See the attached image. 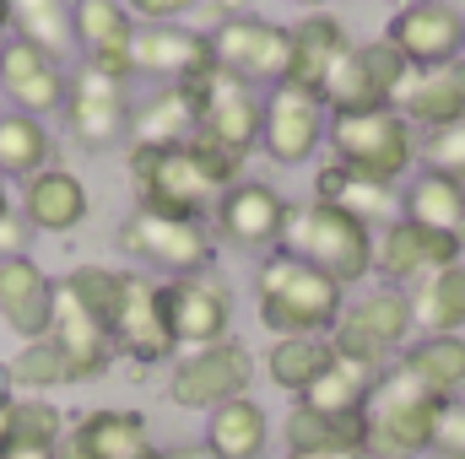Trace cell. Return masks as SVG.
<instances>
[{"label":"cell","instance_id":"1","mask_svg":"<svg viewBox=\"0 0 465 459\" xmlns=\"http://www.w3.org/2000/svg\"><path fill=\"white\" fill-rule=\"evenodd\" d=\"M254 303H260V325L276 341H287V336H331L347 292L309 259L271 249L254 270Z\"/></svg>","mask_w":465,"mask_h":459},{"label":"cell","instance_id":"2","mask_svg":"<svg viewBox=\"0 0 465 459\" xmlns=\"http://www.w3.org/2000/svg\"><path fill=\"white\" fill-rule=\"evenodd\" d=\"M373 243L379 232L368 222H357L341 206L309 200V206H287V228H282V249L309 259L314 270H325L341 292L362 287L373 276Z\"/></svg>","mask_w":465,"mask_h":459},{"label":"cell","instance_id":"3","mask_svg":"<svg viewBox=\"0 0 465 459\" xmlns=\"http://www.w3.org/2000/svg\"><path fill=\"white\" fill-rule=\"evenodd\" d=\"M450 400L428 395L417 378H406L395 362L379 373L368 405H362V427H368V459H417L433 449L439 416Z\"/></svg>","mask_w":465,"mask_h":459},{"label":"cell","instance_id":"4","mask_svg":"<svg viewBox=\"0 0 465 459\" xmlns=\"http://www.w3.org/2000/svg\"><path fill=\"white\" fill-rule=\"evenodd\" d=\"M325 146L336 168L368 184H401L417 162V130L401 119V109H368V114H331Z\"/></svg>","mask_w":465,"mask_h":459},{"label":"cell","instance_id":"5","mask_svg":"<svg viewBox=\"0 0 465 459\" xmlns=\"http://www.w3.org/2000/svg\"><path fill=\"white\" fill-rule=\"evenodd\" d=\"M130 179H135V206L179 222H206L217 206V184L201 168V157L184 146H130Z\"/></svg>","mask_w":465,"mask_h":459},{"label":"cell","instance_id":"6","mask_svg":"<svg viewBox=\"0 0 465 459\" xmlns=\"http://www.w3.org/2000/svg\"><path fill=\"white\" fill-rule=\"evenodd\" d=\"M417 336V319H411V292L401 287H368L341 303V319L331 330V346L351 356V362H368V367H390Z\"/></svg>","mask_w":465,"mask_h":459},{"label":"cell","instance_id":"7","mask_svg":"<svg viewBox=\"0 0 465 459\" xmlns=\"http://www.w3.org/2000/svg\"><path fill=\"white\" fill-rule=\"evenodd\" d=\"M406 82H411V65L395 54L390 38L351 44L347 54L331 65V76H325V109H331V114L395 109V98L406 93Z\"/></svg>","mask_w":465,"mask_h":459},{"label":"cell","instance_id":"8","mask_svg":"<svg viewBox=\"0 0 465 459\" xmlns=\"http://www.w3.org/2000/svg\"><path fill=\"white\" fill-rule=\"evenodd\" d=\"M249 384H254V356L232 336L217 346H201V351H184L168 367V400L179 411H201V416H212L228 400H243Z\"/></svg>","mask_w":465,"mask_h":459},{"label":"cell","instance_id":"9","mask_svg":"<svg viewBox=\"0 0 465 459\" xmlns=\"http://www.w3.org/2000/svg\"><path fill=\"white\" fill-rule=\"evenodd\" d=\"M119 249L152 270H168V276H201L217 259V238L206 222H179V217L141 211V206L119 222Z\"/></svg>","mask_w":465,"mask_h":459},{"label":"cell","instance_id":"10","mask_svg":"<svg viewBox=\"0 0 465 459\" xmlns=\"http://www.w3.org/2000/svg\"><path fill=\"white\" fill-rule=\"evenodd\" d=\"M212 38V60L217 71L238 76L243 87H282L287 82V65H292V33L282 22H265V16H228Z\"/></svg>","mask_w":465,"mask_h":459},{"label":"cell","instance_id":"11","mask_svg":"<svg viewBox=\"0 0 465 459\" xmlns=\"http://www.w3.org/2000/svg\"><path fill=\"white\" fill-rule=\"evenodd\" d=\"M184 93H190V103H195V135L228 146V151H238V157H249V151L260 146L265 98H260L254 87H243L238 76H228V71L212 65L206 76L184 82Z\"/></svg>","mask_w":465,"mask_h":459},{"label":"cell","instance_id":"12","mask_svg":"<svg viewBox=\"0 0 465 459\" xmlns=\"http://www.w3.org/2000/svg\"><path fill=\"white\" fill-rule=\"evenodd\" d=\"M163 325L173 336V351H201V346L228 341L232 330V292L212 276H168L163 281Z\"/></svg>","mask_w":465,"mask_h":459},{"label":"cell","instance_id":"13","mask_svg":"<svg viewBox=\"0 0 465 459\" xmlns=\"http://www.w3.org/2000/svg\"><path fill=\"white\" fill-rule=\"evenodd\" d=\"M460 259L465 232H433L406 222V217L379 228V243H373V276H384V287H401V292H411L417 281H428L433 270H450Z\"/></svg>","mask_w":465,"mask_h":459},{"label":"cell","instance_id":"14","mask_svg":"<svg viewBox=\"0 0 465 459\" xmlns=\"http://www.w3.org/2000/svg\"><path fill=\"white\" fill-rule=\"evenodd\" d=\"M384 38L395 44V54L411 71H433V65L465 60V16L450 0H406L390 16Z\"/></svg>","mask_w":465,"mask_h":459},{"label":"cell","instance_id":"15","mask_svg":"<svg viewBox=\"0 0 465 459\" xmlns=\"http://www.w3.org/2000/svg\"><path fill=\"white\" fill-rule=\"evenodd\" d=\"M325 130H331V109H325L314 93H298V87H271V93H265L260 146H265L271 162H282V168L309 162V157L325 146Z\"/></svg>","mask_w":465,"mask_h":459},{"label":"cell","instance_id":"16","mask_svg":"<svg viewBox=\"0 0 465 459\" xmlns=\"http://www.w3.org/2000/svg\"><path fill=\"white\" fill-rule=\"evenodd\" d=\"M60 114H65L71 135L87 151H104V146H114V141L130 135V93H124V82L93 71V65H82V71H71V87H65V109Z\"/></svg>","mask_w":465,"mask_h":459},{"label":"cell","instance_id":"17","mask_svg":"<svg viewBox=\"0 0 465 459\" xmlns=\"http://www.w3.org/2000/svg\"><path fill=\"white\" fill-rule=\"evenodd\" d=\"M65 87H71L65 60L44 54L27 38H5L0 44V93L11 98L16 114H33V119L60 114L65 109Z\"/></svg>","mask_w":465,"mask_h":459},{"label":"cell","instance_id":"18","mask_svg":"<svg viewBox=\"0 0 465 459\" xmlns=\"http://www.w3.org/2000/svg\"><path fill=\"white\" fill-rule=\"evenodd\" d=\"M212 65H217L212 60V38L179 27V22H168V27H135V38H130V76H152V82L184 87V82L206 76Z\"/></svg>","mask_w":465,"mask_h":459},{"label":"cell","instance_id":"19","mask_svg":"<svg viewBox=\"0 0 465 459\" xmlns=\"http://www.w3.org/2000/svg\"><path fill=\"white\" fill-rule=\"evenodd\" d=\"M60 459H157V444H152V427L141 411L104 405L65 427Z\"/></svg>","mask_w":465,"mask_h":459},{"label":"cell","instance_id":"20","mask_svg":"<svg viewBox=\"0 0 465 459\" xmlns=\"http://www.w3.org/2000/svg\"><path fill=\"white\" fill-rule=\"evenodd\" d=\"M71 33L82 49V65L130 82V38H135V16L124 11V0H71Z\"/></svg>","mask_w":465,"mask_h":459},{"label":"cell","instance_id":"21","mask_svg":"<svg viewBox=\"0 0 465 459\" xmlns=\"http://www.w3.org/2000/svg\"><path fill=\"white\" fill-rule=\"evenodd\" d=\"M212 222H217V238H228L238 249H271L282 243V228H287V200L260 179H238L232 190L217 195Z\"/></svg>","mask_w":465,"mask_h":459},{"label":"cell","instance_id":"22","mask_svg":"<svg viewBox=\"0 0 465 459\" xmlns=\"http://www.w3.org/2000/svg\"><path fill=\"white\" fill-rule=\"evenodd\" d=\"M114 351H124L130 362H168L173 356V336L163 325V281L124 270V303L114 314Z\"/></svg>","mask_w":465,"mask_h":459},{"label":"cell","instance_id":"23","mask_svg":"<svg viewBox=\"0 0 465 459\" xmlns=\"http://www.w3.org/2000/svg\"><path fill=\"white\" fill-rule=\"evenodd\" d=\"M0 319L22 341H44L54 319V281L33 254L0 259Z\"/></svg>","mask_w":465,"mask_h":459},{"label":"cell","instance_id":"24","mask_svg":"<svg viewBox=\"0 0 465 459\" xmlns=\"http://www.w3.org/2000/svg\"><path fill=\"white\" fill-rule=\"evenodd\" d=\"M287 33H292V65H287V82H282V87L314 93V98L325 103V76H331V65L351 49L347 22L331 16V11H303Z\"/></svg>","mask_w":465,"mask_h":459},{"label":"cell","instance_id":"25","mask_svg":"<svg viewBox=\"0 0 465 459\" xmlns=\"http://www.w3.org/2000/svg\"><path fill=\"white\" fill-rule=\"evenodd\" d=\"M22 222L33 232H76L87 222V211H93V195H87V184L71 173V168H44V173H33L27 184H22Z\"/></svg>","mask_w":465,"mask_h":459},{"label":"cell","instance_id":"26","mask_svg":"<svg viewBox=\"0 0 465 459\" xmlns=\"http://www.w3.org/2000/svg\"><path fill=\"white\" fill-rule=\"evenodd\" d=\"M401 119L422 135L433 130H450L465 119V60H450V65H433V71H411L406 93L395 98Z\"/></svg>","mask_w":465,"mask_h":459},{"label":"cell","instance_id":"27","mask_svg":"<svg viewBox=\"0 0 465 459\" xmlns=\"http://www.w3.org/2000/svg\"><path fill=\"white\" fill-rule=\"evenodd\" d=\"M49 341L65 351V362H71V378L76 384H87V378H104L109 373V362H114V341H109V330L54 281V319H49Z\"/></svg>","mask_w":465,"mask_h":459},{"label":"cell","instance_id":"28","mask_svg":"<svg viewBox=\"0 0 465 459\" xmlns=\"http://www.w3.org/2000/svg\"><path fill=\"white\" fill-rule=\"evenodd\" d=\"M287 459L303 454H368V427L362 416H336V411H314V405H292L287 411Z\"/></svg>","mask_w":465,"mask_h":459},{"label":"cell","instance_id":"29","mask_svg":"<svg viewBox=\"0 0 465 459\" xmlns=\"http://www.w3.org/2000/svg\"><path fill=\"white\" fill-rule=\"evenodd\" d=\"M406 378H417L439 400H460L465 389V336H411V346L395 356Z\"/></svg>","mask_w":465,"mask_h":459},{"label":"cell","instance_id":"30","mask_svg":"<svg viewBox=\"0 0 465 459\" xmlns=\"http://www.w3.org/2000/svg\"><path fill=\"white\" fill-rule=\"evenodd\" d=\"M201 444L217 459H260L265 444H271V416H265V405L254 395L228 400V405H217L206 416V438Z\"/></svg>","mask_w":465,"mask_h":459},{"label":"cell","instance_id":"31","mask_svg":"<svg viewBox=\"0 0 465 459\" xmlns=\"http://www.w3.org/2000/svg\"><path fill=\"white\" fill-rule=\"evenodd\" d=\"M314 200L341 206V211H351L357 222H368L373 232L390 228V222L401 217V190H390V184H368V179H351L347 168H336V162L320 168V179H314Z\"/></svg>","mask_w":465,"mask_h":459},{"label":"cell","instance_id":"32","mask_svg":"<svg viewBox=\"0 0 465 459\" xmlns=\"http://www.w3.org/2000/svg\"><path fill=\"white\" fill-rule=\"evenodd\" d=\"M401 217L417 222V228H433V232H465V184L450 179V173L422 168L401 190Z\"/></svg>","mask_w":465,"mask_h":459},{"label":"cell","instance_id":"33","mask_svg":"<svg viewBox=\"0 0 465 459\" xmlns=\"http://www.w3.org/2000/svg\"><path fill=\"white\" fill-rule=\"evenodd\" d=\"M417 336H465V259L411 287Z\"/></svg>","mask_w":465,"mask_h":459},{"label":"cell","instance_id":"34","mask_svg":"<svg viewBox=\"0 0 465 459\" xmlns=\"http://www.w3.org/2000/svg\"><path fill=\"white\" fill-rule=\"evenodd\" d=\"M190 135H195V103L184 87H163L141 109H130V141L135 146H184Z\"/></svg>","mask_w":465,"mask_h":459},{"label":"cell","instance_id":"35","mask_svg":"<svg viewBox=\"0 0 465 459\" xmlns=\"http://www.w3.org/2000/svg\"><path fill=\"white\" fill-rule=\"evenodd\" d=\"M331 362H336L331 336H287V341H271V351H265V378L287 395H309V384Z\"/></svg>","mask_w":465,"mask_h":459},{"label":"cell","instance_id":"36","mask_svg":"<svg viewBox=\"0 0 465 459\" xmlns=\"http://www.w3.org/2000/svg\"><path fill=\"white\" fill-rule=\"evenodd\" d=\"M49 157H54V135H49V124L33 114H16V109H5L0 114V179H33V173H44L49 168Z\"/></svg>","mask_w":465,"mask_h":459},{"label":"cell","instance_id":"37","mask_svg":"<svg viewBox=\"0 0 465 459\" xmlns=\"http://www.w3.org/2000/svg\"><path fill=\"white\" fill-rule=\"evenodd\" d=\"M373 384H379V367H368V362H351L336 351V362L309 384V395H298L303 405H314V411H336V416H362V405H368V395H373Z\"/></svg>","mask_w":465,"mask_h":459},{"label":"cell","instance_id":"38","mask_svg":"<svg viewBox=\"0 0 465 459\" xmlns=\"http://www.w3.org/2000/svg\"><path fill=\"white\" fill-rule=\"evenodd\" d=\"M11 27H16V38L38 44L54 60H65V49H76L71 0H11Z\"/></svg>","mask_w":465,"mask_h":459},{"label":"cell","instance_id":"39","mask_svg":"<svg viewBox=\"0 0 465 459\" xmlns=\"http://www.w3.org/2000/svg\"><path fill=\"white\" fill-rule=\"evenodd\" d=\"M5 384H11V389H27V395H44V389L76 384V378H71L65 351L44 336V341H22V351L5 362Z\"/></svg>","mask_w":465,"mask_h":459},{"label":"cell","instance_id":"40","mask_svg":"<svg viewBox=\"0 0 465 459\" xmlns=\"http://www.w3.org/2000/svg\"><path fill=\"white\" fill-rule=\"evenodd\" d=\"M104 330H114V314H119V303H124V270H109V265H76L65 281H60ZM114 341V336H109Z\"/></svg>","mask_w":465,"mask_h":459},{"label":"cell","instance_id":"41","mask_svg":"<svg viewBox=\"0 0 465 459\" xmlns=\"http://www.w3.org/2000/svg\"><path fill=\"white\" fill-rule=\"evenodd\" d=\"M65 427H71V422L60 416L54 400H44V395H11V411H5L0 438H22V444H49V449H60Z\"/></svg>","mask_w":465,"mask_h":459},{"label":"cell","instance_id":"42","mask_svg":"<svg viewBox=\"0 0 465 459\" xmlns=\"http://www.w3.org/2000/svg\"><path fill=\"white\" fill-rule=\"evenodd\" d=\"M422 168L450 173V179H460L465 184V119L460 124H450V130H433V135L422 141Z\"/></svg>","mask_w":465,"mask_h":459},{"label":"cell","instance_id":"43","mask_svg":"<svg viewBox=\"0 0 465 459\" xmlns=\"http://www.w3.org/2000/svg\"><path fill=\"white\" fill-rule=\"evenodd\" d=\"M433 454L465 459V395L444 405V416H439V433H433Z\"/></svg>","mask_w":465,"mask_h":459},{"label":"cell","instance_id":"44","mask_svg":"<svg viewBox=\"0 0 465 459\" xmlns=\"http://www.w3.org/2000/svg\"><path fill=\"white\" fill-rule=\"evenodd\" d=\"M201 0H124V11L135 16V27H168L179 16H190Z\"/></svg>","mask_w":465,"mask_h":459},{"label":"cell","instance_id":"45","mask_svg":"<svg viewBox=\"0 0 465 459\" xmlns=\"http://www.w3.org/2000/svg\"><path fill=\"white\" fill-rule=\"evenodd\" d=\"M27 222H22V211L11 206V195H0V259H11V254H27Z\"/></svg>","mask_w":465,"mask_h":459},{"label":"cell","instance_id":"46","mask_svg":"<svg viewBox=\"0 0 465 459\" xmlns=\"http://www.w3.org/2000/svg\"><path fill=\"white\" fill-rule=\"evenodd\" d=\"M0 459H60L49 444H22V438H0Z\"/></svg>","mask_w":465,"mask_h":459},{"label":"cell","instance_id":"47","mask_svg":"<svg viewBox=\"0 0 465 459\" xmlns=\"http://www.w3.org/2000/svg\"><path fill=\"white\" fill-rule=\"evenodd\" d=\"M157 459H217L206 444H179V449H157Z\"/></svg>","mask_w":465,"mask_h":459},{"label":"cell","instance_id":"48","mask_svg":"<svg viewBox=\"0 0 465 459\" xmlns=\"http://www.w3.org/2000/svg\"><path fill=\"white\" fill-rule=\"evenodd\" d=\"M11 27V0H0V33Z\"/></svg>","mask_w":465,"mask_h":459},{"label":"cell","instance_id":"49","mask_svg":"<svg viewBox=\"0 0 465 459\" xmlns=\"http://www.w3.org/2000/svg\"><path fill=\"white\" fill-rule=\"evenodd\" d=\"M5 411H11V389H0V427H5Z\"/></svg>","mask_w":465,"mask_h":459},{"label":"cell","instance_id":"50","mask_svg":"<svg viewBox=\"0 0 465 459\" xmlns=\"http://www.w3.org/2000/svg\"><path fill=\"white\" fill-rule=\"evenodd\" d=\"M292 5H303V11H325V0H292Z\"/></svg>","mask_w":465,"mask_h":459},{"label":"cell","instance_id":"51","mask_svg":"<svg viewBox=\"0 0 465 459\" xmlns=\"http://www.w3.org/2000/svg\"><path fill=\"white\" fill-rule=\"evenodd\" d=\"M303 459H368V454H303Z\"/></svg>","mask_w":465,"mask_h":459}]
</instances>
